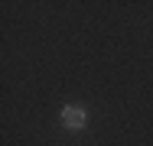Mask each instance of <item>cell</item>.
<instances>
[{"label":"cell","instance_id":"cell-1","mask_svg":"<svg viewBox=\"0 0 153 146\" xmlns=\"http://www.w3.org/2000/svg\"><path fill=\"white\" fill-rule=\"evenodd\" d=\"M62 123H65L68 130H82V127H85V107L65 104V107H62Z\"/></svg>","mask_w":153,"mask_h":146}]
</instances>
